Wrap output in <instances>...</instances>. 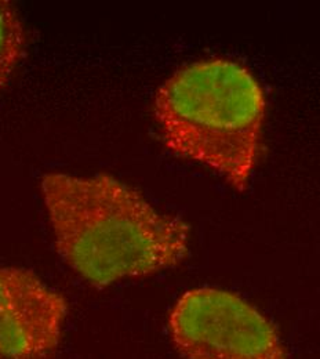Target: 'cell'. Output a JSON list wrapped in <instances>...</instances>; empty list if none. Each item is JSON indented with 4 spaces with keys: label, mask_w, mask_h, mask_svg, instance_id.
Returning a JSON list of instances; mask_svg holds the SVG:
<instances>
[{
    "label": "cell",
    "mask_w": 320,
    "mask_h": 359,
    "mask_svg": "<svg viewBox=\"0 0 320 359\" xmlns=\"http://www.w3.org/2000/svg\"><path fill=\"white\" fill-rule=\"evenodd\" d=\"M68 302L31 269L0 267V359H55Z\"/></svg>",
    "instance_id": "cell-4"
},
{
    "label": "cell",
    "mask_w": 320,
    "mask_h": 359,
    "mask_svg": "<svg viewBox=\"0 0 320 359\" xmlns=\"http://www.w3.org/2000/svg\"><path fill=\"white\" fill-rule=\"evenodd\" d=\"M42 198L62 262L95 287L180 266L190 226L112 176L47 173Z\"/></svg>",
    "instance_id": "cell-1"
},
{
    "label": "cell",
    "mask_w": 320,
    "mask_h": 359,
    "mask_svg": "<svg viewBox=\"0 0 320 359\" xmlns=\"http://www.w3.org/2000/svg\"><path fill=\"white\" fill-rule=\"evenodd\" d=\"M169 334L183 359H290L271 320L223 289L185 292L169 315Z\"/></svg>",
    "instance_id": "cell-3"
},
{
    "label": "cell",
    "mask_w": 320,
    "mask_h": 359,
    "mask_svg": "<svg viewBox=\"0 0 320 359\" xmlns=\"http://www.w3.org/2000/svg\"><path fill=\"white\" fill-rule=\"evenodd\" d=\"M267 100L243 65L224 58L189 64L158 90L153 116L165 145L235 189H247L258 161Z\"/></svg>",
    "instance_id": "cell-2"
},
{
    "label": "cell",
    "mask_w": 320,
    "mask_h": 359,
    "mask_svg": "<svg viewBox=\"0 0 320 359\" xmlns=\"http://www.w3.org/2000/svg\"><path fill=\"white\" fill-rule=\"evenodd\" d=\"M27 46V31L11 1L0 0V90L20 64Z\"/></svg>",
    "instance_id": "cell-5"
}]
</instances>
